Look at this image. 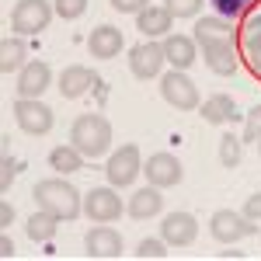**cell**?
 <instances>
[{
    "label": "cell",
    "instance_id": "6da1fadb",
    "mask_svg": "<svg viewBox=\"0 0 261 261\" xmlns=\"http://www.w3.org/2000/svg\"><path fill=\"white\" fill-rule=\"evenodd\" d=\"M195 45L205 56V66L220 77H233L237 73V53H233V39H230V24L226 18H202L195 24Z\"/></svg>",
    "mask_w": 261,
    "mask_h": 261
},
{
    "label": "cell",
    "instance_id": "7a4b0ae2",
    "mask_svg": "<svg viewBox=\"0 0 261 261\" xmlns=\"http://www.w3.org/2000/svg\"><path fill=\"white\" fill-rule=\"evenodd\" d=\"M32 199H35L39 209L53 213V216H60V220H77V216H81V209H84L81 192H77L70 181H63V178L39 181V185L32 188Z\"/></svg>",
    "mask_w": 261,
    "mask_h": 261
},
{
    "label": "cell",
    "instance_id": "3957f363",
    "mask_svg": "<svg viewBox=\"0 0 261 261\" xmlns=\"http://www.w3.org/2000/svg\"><path fill=\"white\" fill-rule=\"evenodd\" d=\"M70 143L81 150L84 157H101L108 146H112V125L105 115H81L70 129Z\"/></svg>",
    "mask_w": 261,
    "mask_h": 261
},
{
    "label": "cell",
    "instance_id": "277c9868",
    "mask_svg": "<svg viewBox=\"0 0 261 261\" xmlns=\"http://www.w3.org/2000/svg\"><path fill=\"white\" fill-rule=\"evenodd\" d=\"M56 14V7H49V0H18L14 14H11V32L14 35H39L49 28V21Z\"/></svg>",
    "mask_w": 261,
    "mask_h": 261
},
{
    "label": "cell",
    "instance_id": "5b68a950",
    "mask_svg": "<svg viewBox=\"0 0 261 261\" xmlns=\"http://www.w3.org/2000/svg\"><path fill=\"white\" fill-rule=\"evenodd\" d=\"M11 112H14L18 129L28 133V136H45V133L53 129V108L42 105L39 98H18Z\"/></svg>",
    "mask_w": 261,
    "mask_h": 261
},
{
    "label": "cell",
    "instance_id": "8992f818",
    "mask_svg": "<svg viewBox=\"0 0 261 261\" xmlns=\"http://www.w3.org/2000/svg\"><path fill=\"white\" fill-rule=\"evenodd\" d=\"M140 171H143V161H140V146L136 143H125L122 150H115L108 157V167H105L108 185H115V188H129L140 178Z\"/></svg>",
    "mask_w": 261,
    "mask_h": 261
},
{
    "label": "cell",
    "instance_id": "52a82bcc",
    "mask_svg": "<svg viewBox=\"0 0 261 261\" xmlns=\"http://www.w3.org/2000/svg\"><path fill=\"white\" fill-rule=\"evenodd\" d=\"M254 230H258L254 220H247L244 213H233V209H216L213 220H209V233L220 244H237L244 237H251Z\"/></svg>",
    "mask_w": 261,
    "mask_h": 261
},
{
    "label": "cell",
    "instance_id": "ba28073f",
    "mask_svg": "<svg viewBox=\"0 0 261 261\" xmlns=\"http://www.w3.org/2000/svg\"><path fill=\"white\" fill-rule=\"evenodd\" d=\"M161 94H164V101H167L171 108H178V112H192V108H199V87L185 77V70H171V73H164V77H161Z\"/></svg>",
    "mask_w": 261,
    "mask_h": 261
},
{
    "label": "cell",
    "instance_id": "9c48e42d",
    "mask_svg": "<svg viewBox=\"0 0 261 261\" xmlns=\"http://www.w3.org/2000/svg\"><path fill=\"white\" fill-rule=\"evenodd\" d=\"M84 213H87V220L91 223H115L122 216V199L119 192H115V185H108V188H91L87 195H84Z\"/></svg>",
    "mask_w": 261,
    "mask_h": 261
},
{
    "label": "cell",
    "instance_id": "30bf717a",
    "mask_svg": "<svg viewBox=\"0 0 261 261\" xmlns=\"http://www.w3.org/2000/svg\"><path fill=\"white\" fill-rule=\"evenodd\" d=\"M143 174H146L150 185H157V188H174V185H181V178H185L181 161L174 153H150V161L143 164Z\"/></svg>",
    "mask_w": 261,
    "mask_h": 261
},
{
    "label": "cell",
    "instance_id": "8fae6325",
    "mask_svg": "<svg viewBox=\"0 0 261 261\" xmlns=\"http://www.w3.org/2000/svg\"><path fill=\"white\" fill-rule=\"evenodd\" d=\"M161 237L171 247H188V244H195V237H199V220L192 213H167L164 223H161Z\"/></svg>",
    "mask_w": 261,
    "mask_h": 261
},
{
    "label": "cell",
    "instance_id": "7c38bea8",
    "mask_svg": "<svg viewBox=\"0 0 261 261\" xmlns=\"http://www.w3.org/2000/svg\"><path fill=\"white\" fill-rule=\"evenodd\" d=\"M164 45L157 42H143V45H133L129 49V70H133V77H140V81H150V77H157L164 66Z\"/></svg>",
    "mask_w": 261,
    "mask_h": 261
},
{
    "label": "cell",
    "instance_id": "4fadbf2b",
    "mask_svg": "<svg viewBox=\"0 0 261 261\" xmlns=\"http://www.w3.org/2000/svg\"><path fill=\"white\" fill-rule=\"evenodd\" d=\"M84 247H87V258H94V261L119 258L122 254V237H119V230H112V226H94V230H87Z\"/></svg>",
    "mask_w": 261,
    "mask_h": 261
},
{
    "label": "cell",
    "instance_id": "5bb4252c",
    "mask_svg": "<svg viewBox=\"0 0 261 261\" xmlns=\"http://www.w3.org/2000/svg\"><path fill=\"white\" fill-rule=\"evenodd\" d=\"M49 84H53V70H49V63H24L14 87H18L21 98H39Z\"/></svg>",
    "mask_w": 261,
    "mask_h": 261
},
{
    "label": "cell",
    "instance_id": "9a60e30c",
    "mask_svg": "<svg viewBox=\"0 0 261 261\" xmlns=\"http://www.w3.org/2000/svg\"><path fill=\"white\" fill-rule=\"evenodd\" d=\"M98 84V77H94V70L91 66H81V63H73V66H66L60 73V94L63 98H84L91 87Z\"/></svg>",
    "mask_w": 261,
    "mask_h": 261
},
{
    "label": "cell",
    "instance_id": "2e32d148",
    "mask_svg": "<svg viewBox=\"0 0 261 261\" xmlns=\"http://www.w3.org/2000/svg\"><path fill=\"white\" fill-rule=\"evenodd\" d=\"M161 45H164V60L171 63L174 70H188L192 63L199 60V45L188 35H167Z\"/></svg>",
    "mask_w": 261,
    "mask_h": 261
},
{
    "label": "cell",
    "instance_id": "e0dca14e",
    "mask_svg": "<svg viewBox=\"0 0 261 261\" xmlns=\"http://www.w3.org/2000/svg\"><path fill=\"white\" fill-rule=\"evenodd\" d=\"M87 49L94 60H112L122 53V32L112 28V24H98L91 35H87Z\"/></svg>",
    "mask_w": 261,
    "mask_h": 261
},
{
    "label": "cell",
    "instance_id": "ac0fdd59",
    "mask_svg": "<svg viewBox=\"0 0 261 261\" xmlns=\"http://www.w3.org/2000/svg\"><path fill=\"white\" fill-rule=\"evenodd\" d=\"M164 188H157V185H146V188H140V192H133L129 195V216L133 220H150V216H157L164 209Z\"/></svg>",
    "mask_w": 261,
    "mask_h": 261
},
{
    "label": "cell",
    "instance_id": "d6986e66",
    "mask_svg": "<svg viewBox=\"0 0 261 261\" xmlns=\"http://www.w3.org/2000/svg\"><path fill=\"white\" fill-rule=\"evenodd\" d=\"M171 21H174V14L167 7H143L140 14H136V28H140L146 39H157V35H167L171 32Z\"/></svg>",
    "mask_w": 261,
    "mask_h": 261
},
{
    "label": "cell",
    "instance_id": "ffe728a7",
    "mask_svg": "<svg viewBox=\"0 0 261 261\" xmlns=\"http://www.w3.org/2000/svg\"><path fill=\"white\" fill-rule=\"evenodd\" d=\"M24 230H28V237H32L35 244H49L53 237H56V230H60V216H53V213L39 209V213L28 216Z\"/></svg>",
    "mask_w": 261,
    "mask_h": 261
},
{
    "label": "cell",
    "instance_id": "44dd1931",
    "mask_svg": "<svg viewBox=\"0 0 261 261\" xmlns=\"http://www.w3.org/2000/svg\"><path fill=\"white\" fill-rule=\"evenodd\" d=\"M237 108H233V98L230 94H213V98L202 105V119L205 125H223V122H233Z\"/></svg>",
    "mask_w": 261,
    "mask_h": 261
},
{
    "label": "cell",
    "instance_id": "7402d4cb",
    "mask_svg": "<svg viewBox=\"0 0 261 261\" xmlns=\"http://www.w3.org/2000/svg\"><path fill=\"white\" fill-rule=\"evenodd\" d=\"M49 167L53 171H60V174H73V171H81L84 167V153L70 143V146H53V153H49Z\"/></svg>",
    "mask_w": 261,
    "mask_h": 261
},
{
    "label": "cell",
    "instance_id": "603a6c76",
    "mask_svg": "<svg viewBox=\"0 0 261 261\" xmlns=\"http://www.w3.org/2000/svg\"><path fill=\"white\" fill-rule=\"evenodd\" d=\"M24 56H28V49H24V42L18 39H4L0 42V73H14L24 66Z\"/></svg>",
    "mask_w": 261,
    "mask_h": 261
},
{
    "label": "cell",
    "instance_id": "cb8c5ba5",
    "mask_svg": "<svg viewBox=\"0 0 261 261\" xmlns=\"http://www.w3.org/2000/svg\"><path fill=\"white\" fill-rule=\"evenodd\" d=\"M244 157V140L233 136V133H223L220 136V164L223 167H241Z\"/></svg>",
    "mask_w": 261,
    "mask_h": 261
},
{
    "label": "cell",
    "instance_id": "d4e9b609",
    "mask_svg": "<svg viewBox=\"0 0 261 261\" xmlns=\"http://www.w3.org/2000/svg\"><path fill=\"white\" fill-rule=\"evenodd\" d=\"M213 7H216V14L226 21H233V18H244L251 7H254V0H209Z\"/></svg>",
    "mask_w": 261,
    "mask_h": 261
},
{
    "label": "cell",
    "instance_id": "484cf974",
    "mask_svg": "<svg viewBox=\"0 0 261 261\" xmlns=\"http://www.w3.org/2000/svg\"><path fill=\"white\" fill-rule=\"evenodd\" d=\"M241 42H244V53H254V49H261V14H254V18L244 21Z\"/></svg>",
    "mask_w": 261,
    "mask_h": 261
},
{
    "label": "cell",
    "instance_id": "4316f807",
    "mask_svg": "<svg viewBox=\"0 0 261 261\" xmlns=\"http://www.w3.org/2000/svg\"><path fill=\"white\" fill-rule=\"evenodd\" d=\"M136 258H143V261H161V258H167V241H140V247H136Z\"/></svg>",
    "mask_w": 261,
    "mask_h": 261
},
{
    "label": "cell",
    "instance_id": "83f0119b",
    "mask_svg": "<svg viewBox=\"0 0 261 261\" xmlns=\"http://www.w3.org/2000/svg\"><path fill=\"white\" fill-rule=\"evenodd\" d=\"M202 4H205V0H167L164 7H167L174 18H195L202 11Z\"/></svg>",
    "mask_w": 261,
    "mask_h": 261
},
{
    "label": "cell",
    "instance_id": "f1b7e54d",
    "mask_svg": "<svg viewBox=\"0 0 261 261\" xmlns=\"http://www.w3.org/2000/svg\"><path fill=\"white\" fill-rule=\"evenodd\" d=\"M244 143H258L261 140V105L258 108H251L247 112V119H244Z\"/></svg>",
    "mask_w": 261,
    "mask_h": 261
},
{
    "label": "cell",
    "instance_id": "f546056e",
    "mask_svg": "<svg viewBox=\"0 0 261 261\" xmlns=\"http://www.w3.org/2000/svg\"><path fill=\"white\" fill-rule=\"evenodd\" d=\"M53 7H56V14H60L63 21H77L84 11H87V0H56Z\"/></svg>",
    "mask_w": 261,
    "mask_h": 261
},
{
    "label": "cell",
    "instance_id": "4dcf8cb0",
    "mask_svg": "<svg viewBox=\"0 0 261 261\" xmlns=\"http://www.w3.org/2000/svg\"><path fill=\"white\" fill-rule=\"evenodd\" d=\"M112 7L122 14H140L143 7H150V0H112Z\"/></svg>",
    "mask_w": 261,
    "mask_h": 261
},
{
    "label": "cell",
    "instance_id": "1f68e13d",
    "mask_svg": "<svg viewBox=\"0 0 261 261\" xmlns=\"http://www.w3.org/2000/svg\"><path fill=\"white\" fill-rule=\"evenodd\" d=\"M247 220H261V192H254V195H247V202H244V209H241Z\"/></svg>",
    "mask_w": 261,
    "mask_h": 261
},
{
    "label": "cell",
    "instance_id": "d6a6232c",
    "mask_svg": "<svg viewBox=\"0 0 261 261\" xmlns=\"http://www.w3.org/2000/svg\"><path fill=\"white\" fill-rule=\"evenodd\" d=\"M0 167H4V171H0V192H7L18 171H14V161H11V157H4V161H0Z\"/></svg>",
    "mask_w": 261,
    "mask_h": 261
},
{
    "label": "cell",
    "instance_id": "836d02e7",
    "mask_svg": "<svg viewBox=\"0 0 261 261\" xmlns=\"http://www.w3.org/2000/svg\"><path fill=\"white\" fill-rule=\"evenodd\" d=\"M11 220H14V209H11V202H4V205H0V223L7 226Z\"/></svg>",
    "mask_w": 261,
    "mask_h": 261
},
{
    "label": "cell",
    "instance_id": "e575fe53",
    "mask_svg": "<svg viewBox=\"0 0 261 261\" xmlns=\"http://www.w3.org/2000/svg\"><path fill=\"white\" fill-rule=\"evenodd\" d=\"M0 254H4V258H11V254H14V244H11V237H7V233L0 237Z\"/></svg>",
    "mask_w": 261,
    "mask_h": 261
},
{
    "label": "cell",
    "instance_id": "d590c367",
    "mask_svg": "<svg viewBox=\"0 0 261 261\" xmlns=\"http://www.w3.org/2000/svg\"><path fill=\"white\" fill-rule=\"evenodd\" d=\"M247 63H251V70H254V73H261V49L247 53Z\"/></svg>",
    "mask_w": 261,
    "mask_h": 261
},
{
    "label": "cell",
    "instance_id": "8d00e7d4",
    "mask_svg": "<svg viewBox=\"0 0 261 261\" xmlns=\"http://www.w3.org/2000/svg\"><path fill=\"white\" fill-rule=\"evenodd\" d=\"M258 150H261V140H258Z\"/></svg>",
    "mask_w": 261,
    "mask_h": 261
}]
</instances>
